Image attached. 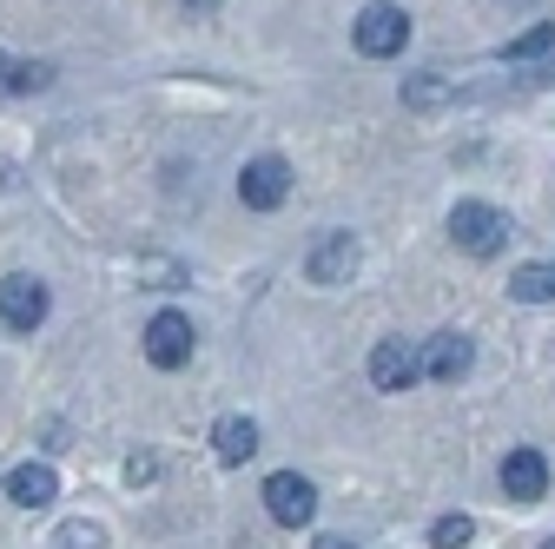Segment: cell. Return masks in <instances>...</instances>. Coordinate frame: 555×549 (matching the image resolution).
Returning <instances> with one entry per match:
<instances>
[{"label":"cell","instance_id":"6da1fadb","mask_svg":"<svg viewBox=\"0 0 555 549\" xmlns=\"http://www.w3.org/2000/svg\"><path fill=\"white\" fill-rule=\"evenodd\" d=\"M509 213L503 205H490V199H456L450 205V239L469 252V258H496L503 245H509Z\"/></svg>","mask_w":555,"mask_h":549},{"label":"cell","instance_id":"7a4b0ae2","mask_svg":"<svg viewBox=\"0 0 555 549\" xmlns=\"http://www.w3.org/2000/svg\"><path fill=\"white\" fill-rule=\"evenodd\" d=\"M264 510H271V523L305 529V523L318 516V490H311V476H298V470H271V476H264Z\"/></svg>","mask_w":555,"mask_h":549},{"label":"cell","instance_id":"3957f363","mask_svg":"<svg viewBox=\"0 0 555 549\" xmlns=\"http://www.w3.org/2000/svg\"><path fill=\"white\" fill-rule=\"evenodd\" d=\"M351 40H358V53L390 60V53H403V40H410V14L390 8V0H371V8L358 14V27H351Z\"/></svg>","mask_w":555,"mask_h":549},{"label":"cell","instance_id":"277c9868","mask_svg":"<svg viewBox=\"0 0 555 549\" xmlns=\"http://www.w3.org/2000/svg\"><path fill=\"white\" fill-rule=\"evenodd\" d=\"M238 199L251 205V213H278V205L292 199V166L278 159V153H264V159H251L245 173H238Z\"/></svg>","mask_w":555,"mask_h":549},{"label":"cell","instance_id":"5b68a950","mask_svg":"<svg viewBox=\"0 0 555 549\" xmlns=\"http://www.w3.org/2000/svg\"><path fill=\"white\" fill-rule=\"evenodd\" d=\"M358 239L351 232H324L311 252H305V279L311 285H351V271H358Z\"/></svg>","mask_w":555,"mask_h":549},{"label":"cell","instance_id":"8992f818","mask_svg":"<svg viewBox=\"0 0 555 549\" xmlns=\"http://www.w3.org/2000/svg\"><path fill=\"white\" fill-rule=\"evenodd\" d=\"M146 358H153L159 371L192 365V318H185V311H159V318L146 324Z\"/></svg>","mask_w":555,"mask_h":549},{"label":"cell","instance_id":"52a82bcc","mask_svg":"<svg viewBox=\"0 0 555 549\" xmlns=\"http://www.w3.org/2000/svg\"><path fill=\"white\" fill-rule=\"evenodd\" d=\"M503 497H509V503H542V497H548V457H542V450L516 444V450L503 457Z\"/></svg>","mask_w":555,"mask_h":549},{"label":"cell","instance_id":"ba28073f","mask_svg":"<svg viewBox=\"0 0 555 549\" xmlns=\"http://www.w3.org/2000/svg\"><path fill=\"white\" fill-rule=\"evenodd\" d=\"M47 318V285L27 279V271H14V279H0V324L14 331H34Z\"/></svg>","mask_w":555,"mask_h":549},{"label":"cell","instance_id":"9c48e42d","mask_svg":"<svg viewBox=\"0 0 555 549\" xmlns=\"http://www.w3.org/2000/svg\"><path fill=\"white\" fill-rule=\"evenodd\" d=\"M416 378H424V365H416V352L403 345V337H377V352H371V384H377V391H410Z\"/></svg>","mask_w":555,"mask_h":549},{"label":"cell","instance_id":"30bf717a","mask_svg":"<svg viewBox=\"0 0 555 549\" xmlns=\"http://www.w3.org/2000/svg\"><path fill=\"white\" fill-rule=\"evenodd\" d=\"M416 365H424V378H437V384H456V378L476 365V345H469L463 331H437V337H430V352L416 358Z\"/></svg>","mask_w":555,"mask_h":549},{"label":"cell","instance_id":"8fae6325","mask_svg":"<svg viewBox=\"0 0 555 549\" xmlns=\"http://www.w3.org/2000/svg\"><path fill=\"white\" fill-rule=\"evenodd\" d=\"M8 497H14L21 510H47V503L60 497V476H53V463H21V470L8 476Z\"/></svg>","mask_w":555,"mask_h":549},{"label":"cell","instance_id":"7c38bea8","mask_svg":"<svg viewBox=\"0 0 555 549\" xmlns=\"http://www.w3.org/2000/svg\"><path fill=\"white\" fill-rule=\"evenodd\" d=\"M509 298H522V305H555V265H548V258L516 265V271H509Z\"/></svg>","mask_w":555,"mask_h":549},{"label":"cell","instance_id":"4fadbf2b","mask_svg":"<svg viewBox=\"0 0 555 549\" xmlns=\"http://www.w3.org/2000/svg\"><path fill=\"white\" fill-rule=\"evenodd\" d=\"M212 450H219V463H245L258 450V424L251 418H219L212 424Z\"/></svg>","mask_w":555,"mask_h":549},{"label":"cell","instance_id":"5bb4252c","mask_svg":"<svg viewBox=\"0 0 555 549\" xmlns=\"http://www.w3.org/2000/svg\"><path fill=\"white\" fill-rule=\"evenodd\" d=\"M542 53H555V21H542V27H529L503 47V60H542Z\"/></svg>","mask_w":555,"mask_h":549},{"label":"cell","instance_id":"9a60e30c","mask_svg":"<svg viewBox=\"0 0 555 549\" xmlns=\"http://www.w3.org/2000/svg\"><path fill=\"white\" fill-rule=\"evenodd\" d=\"M450 100V80L443 74H416V80H403V106H443Z\"/></svg>","mask_w":555,"mask_h":549},{"label":"cell","instance_id":"2e32d148","mask_svg":"<svg viewBox=\"0 0 555 549\" xmlns=\"http://www.w3.org/2000/svg\"><path fill=\"white\" fill-rule=\"evenodd\" d=\"M8 87L14 93H47L53 87V66L47 60H21V66H8Z\"/></svg>","mask_w":555,"mask_h":549},{"label":"cell","instance_id":"e0dca14e","mask_svg":"<svg viewBox=\"0 0 555 549\" xmlns=\"http://www.w3.org/2000/svg\"><path fill=\"white\" fill-rule=\"evenodd\" d=\"M469 536H476V523H469L463 510H456V516H437V523H430V542H437V549H463Z\"/></svg>","mask_w":555,"mask_h":549},{"label":"cell","instance_id":"ac0fdd59","mask_svg":"<svg viewBox=\"0 0 555 549\" xmlns=\"http://www.w3.org/2000/svg\"><path fill=\"white\" fill-rule=\"evenodd\" d=\"M66 549H100V523H66Z\"/></svg>","mask_w":555,"mask_h":549},{"label":"cell","instance_id":"d6986e66","mask_svg":"<svg viewBox=\"0 0 555 549\" xmlns=\"http://www.w3.org/2000/svg\"><path fill=\"white\" fill-rule=\"evenodd\" d=\"M185 8H192V14H212V8H219V0H185Z\"/></svg>","mask_w":555,"mask_h":549},{"label":"cell","instance_id":"ffe728a7","mask_svg":"<svg viewBox=\"0 0 555 549\" xmlns=\"http://www.w3.org/2000/svg\"><path fill=\"white\" fill-rule=\"evenodd\" d=\"M318 549H351V542H344V536H318Z\"/></svg>","mask_w":555,"mask_h":549},{"label":"cell","instance_id":"44dd1931","mask_svg":"<svg viewBox=\"0 0 555 549\" xmlns=\"http://www.w3.org/2000/svg\"><path fill=\"white\" fill-rule=\"evenodd\" d=\"M0 93H8V60H0Z\"/></svg>","mask_w":555,"mask_h":549},{"label":"cell","instance_id":"7402d4cb","mask_svg":"<svg viewBox=\"0 0 555 549\" xmlns=\"http://www.w3.org/2000/svg\"><path fill=\"white\" fill-rule=\"evenodd\" d=\"M542 549H555V536H548V542H542Z\"/></svg>","mask_w":555,"mask_h":549}]
</instances>
